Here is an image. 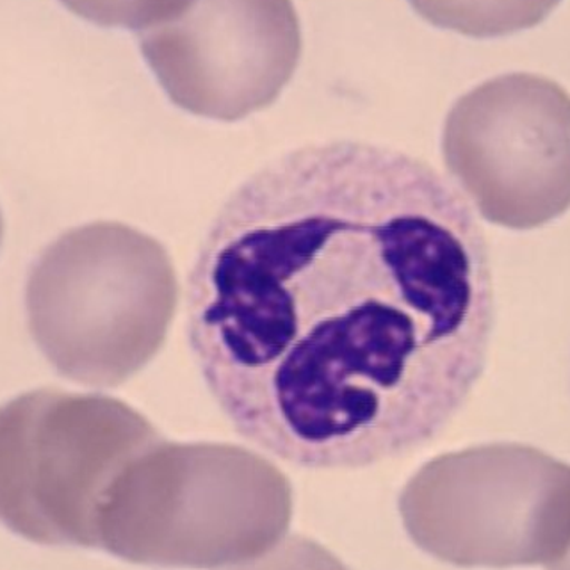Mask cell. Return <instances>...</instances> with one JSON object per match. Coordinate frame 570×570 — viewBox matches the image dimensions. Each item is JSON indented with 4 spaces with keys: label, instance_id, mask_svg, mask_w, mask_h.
Here are the masks:
<instances>
[{
    "label": "cell",
    "instance_id": "6da1fadb",
    "mask_svg": "<svg viewBox=\"0 0 570 570\" xmlns=\"http://www.w3.org/2000/svg\"><path fill=\"white\" fill-rule=\"evenodd\" d=\"M494 325L474 207L426 160L362 139L258 166L187 276L189 352L223 417L308 471L432 444L485 373Z\"/></svg>",
    "mask_w": 570,
    "mask_h": 570
},
{
    "label": "cell",
    "instance_id": "8992f818",
    "mask_svg": "<svg viewBox=\"0 0 570 570\" xmlns=\"http://www.w3.org/2000/svg\"><path fill=\"white\" fill-rule=\"evenodd\" d=\"M95 22L129 27L169 100L218 121L272 106L302 58L291 2L70 4Z\"/></svg>",
    "mask_w": 570,
    "mask_h": 570
},
{
    "label": "cell",
    "instance_id": "52a82bcc",
    "mask_svg": "<svg viewBox=\"0 0 570 570\" xmlns=\"http://www.w3.org/2000/svg\"><path fill=\"white\" fill-rule=\"evenodd\" d=\"M569 95L537 73H504L472 88L445 118V168L483 218L530 230L570 200Z\"/></svg>",
    "mask_w": 570,
    "mask_h": 570
},
{
    "label": "cell",
    "instance_id": "5b68a950",
    "mask_svg": "<svg viewBox=\"0 0 570 570\" xmlns=\"http://www.w3.org/2000/svg\"><path fill=\"white\" fill-rule=\"evenodd\" d=\"M569 468L537 448L478 445L410 478L403 525L428 554L460 567H557L569 554Z\"/></svg>",
    "mask_w": 570,
    "mask_h": 570
},
{
    "label": "cell",
    "instance_id": "7a4b0ae2",
    "mask_svg": "<svg viewBox=\"0 0 570 570\" xmlns=\"http://www.w3.org/2000/svg\"><path fill=\"white\" fill-rule=\"evenodd\" d=\"M293 489L261 454L160 436L116 478L100 549L147 566H246L282 542Z\"/></svg>",
    "mask_w": 570,
    "mask_h": 570
},
{
    "label": "cell",
    "instance_id": "277c9868",
    "mask_svg": "<svg viewBox=\"0 0 570 570\" xmlns=\"http://www.w3.org/2000/svg\"><path fill=\"white\" fill-rule=\"evenodd\" d=\"M159 439L145 415L115 397L56 389L20 394L0 424L2 521L40 546L100 549L109 490Z\"/></svg>",
    "mask_w": 570,
    "mask_h": 570
},
{
    "label": "cell",
    "instance_id": "3957f363",
    "mask_svg": "<svg viewBox=\"0 0 570 570\" xmlns=\"http://www.w3.org/2000/svg\"><path fill=\"white\" fill-rule=\"evenodd\" d=\"M178 282L159 240L120 222L70 228L31 264L27 326L52 370L85 387L111 389L160 352Z\"/></svg>",
    "mask_w": 570,
    "mask_h": 570
}]
</instances>
